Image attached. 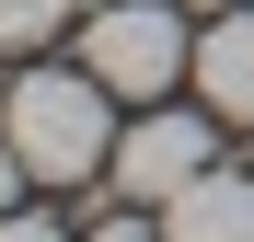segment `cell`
Masks as SVG:
<instances>
[{
	"mask_svg": "<svg viewBox=\"0 0 254 242\" xmlns=\"http://www.w3.org/2000/svg\"><path fill=\"white\" fill-rule=\"evenodd\" d=\"M0 127H12V150H23L35 185H93L116 161V93L93 69H23L12 104H0Z\"/></svg>",
	"mask_w": 254,
	"mask_h": 242,
	"instance_id": "1",
	"label": "cell"
},
{
	"mask_svg": "<svg viewBox=\"0 0 254 242\" xmlns=\"http://www.w3.org/2000/svg\"><path fill=\"white\" fill-rule=\"evenodd\" d=\"M93 242H162V219H104Z\"/></svg>",
	"mask_w": 254,
	"mask_h": 242,
	"instance_id": "9",
	"label": "cell"
},
{
	"mask_svg": "<svg viewBox=\"0 0 254 242\" xmlns=\"http://www.w3.org/2000/svg\"><path fill=\"white\" fill-rule=\"evenodd\" d=\"M208 127H220L208 104H196V115H185V104H139V127H127V139H116V161H104V173H116V196H139V208L185 196L208 161H220V150H208Z\"/></svg>",
	"mask_w": 254,
	"mask_h": 242,
	"instance_id": "3",
	"label": "cell"
},
{
	"mask_svg": "<svg viewBox=\"0 0 254 242\" xmlns=\"http://www.w3.org/2000/svg\"><path fill=\"white\" fill-rule=\"evenodd\" d=\"M162 242H254V161H208L185 196H162Z\"/></svg>",
	"mask_w": 254,
	"mask_h": 242,
	"instance_id": "4",
	"label": "cell"
},
{
	"mask_svg": "<svg viewBox=\"0 0 254 242\" xmlns=\"http://www.w3.org/2000/svg\"><path fill=\"white\" fill-rule=\"evenodd\" d=\"M0 242H69L58 219H23V208H0Z\"/></svg>",
	"mask_w": 254,
	"mask_h": 242,
	"instance_id": "7",
	"label": "cell"
},
{
	"mask_svg": "<svg viewBox=\"0 0 254 242\" xmlns=\"http://www.w3.org/2000/svg\"><path fill=\"white\" fill-rule=\"evenodd\" d=\"M58 23H69V0H0V58H35Z\"/></svg>",
	"mask_w": 254,
	"mask_h": 242,
	"instance_id": "6",
	"label": "cell"
},
{
	"mask_svg": "<svg viewBox=\"0 0 254 242\" xmlns=\"http://www.w3.org/2000/svg\"><path fill=\"white\" fill-rule=\"evenodd\" d=\"M23 185H35V173H23V150H12V127H0V208H12Z\"/></svg>",
	"mask_w": 254,
	"mask_h": 242,
	"instance_id": "8",
	"label": "cell"
},
{
	"mask_svg": "<svg viewBox=\"0 0 254 242\" xmlns=\"http://www.w3.org/2000/svg\"><path fill=\"white\" fill-rule=\"evenodd\" d=\"M196 12H243V0H196Z\"/></svg>",
	"mask_w": 254,
	"mask_h": 242,
	"instance_id": "10",
	"label": "cell"
},
{
	"mask_svg": "<svg viewBox=\"0 0 254 242\" xmlns=\"http://www.w3.org/2000/svg\"><path fill=\"white\" fill-rule=\"evenodd\" d=\"M185 81H196V104L220 115V127H254V0H243V12H208Z\"/></svg>",
	"mask_w": 254,
	"mask_h": 242,
	"instance_id": "5",
	"label": "cell"
},
{
	"mask_svg": "<svg viewBox=\"0 0 254 242\" xmlns=\"http://www.w3.org/2000/svg\"><path fill=\"white\" fill-rule=\"evenodd\" d=\"M81 69H93L116 104H162L196 69V35H185L174 0H104V12H81Z\"/></svg>",
	"mask_w": 254,
	"mask_h": 242,
	"instance_id": "2",
	"label": "cell"
}]
</instances>
